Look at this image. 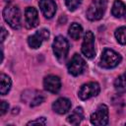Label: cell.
I'll list each match as a JSON object with an SVG mask.
<instances>
[{
	"label": "cell",
	"instance_id": "cell-1",
	"mask_svg": "<svg viewBox=\"0 0 126 126\" xmlns=\"http://www.w3.org/2000/svg\"><path fill=\"white\" fill-rule=\"evenodd\" d=\"M3 18L11 28L15 30L21 28V12L18 6L7 5L3 10Z\"/></svg>",
	"mask_w": 126,
	"mask_h": 126
},
{
	"label": "cell",
	"instance_id": "cell-2",
	"mask_svg": "<svg viewBox=\"0 0 126 126\" xmlns=\"http://www.w3.org/2000/svg\"><path fill=\"white\" fill-rule=\"evenodd\" d=\"M107 1L106 0H93L87 10V18L90 21L100 20L106 10Z\"/></svg>",
	"mask_w": 126,
	"mask_h": 126
},
{
	"label": "cell",
	"instance_id": "cell-3",
	"mask_svg": "<svg viewBox=\"0 0 126 126\" xmlns=\"http://www.w3.org/2000/svg\"><path fill=\"white\" fill-rule=\"evenodd\" d=\"M121 62V56L119 53L115 52L112 49H104L101 57H100V62L99 65L103 68L106 69H110V68H114L116 67L119 63Z\"/></svg>",
	"mask_w": 126,
	"mask_h": 126
},
{
	"label": "cell",
	"instance_id": "cell-4",
	"mask_svg": "<svg viewBox=\"0 0 126 126\" xmlns=\"http://www.w3.org/2000/svg\"><path fill=\"white\" fill-rule=\"evenodd\" d=\"M52 48L55 56L59 60H64L69 51V43L62 35H57L52 43Z\"/></svg>",
	"mask_w": 126,
	"mask_h": 126
},
{
	"label": "cell",
	"instance_id": "cell-5",
	"mask_svg": "<svg viewBox=\"0 0 126 126\" xmlns=\"http://www.w3.org/2000/svg\"><path fill=\"white\" fill-rule=\"evenodd\" d=\"M82 53L89 59H92L95 55L94 50V35L91 31H88L84 35V40L81 47Z\"/></svg>",
	"mask_w": 126,
	"mask_h": 126
},
{
	"label": "cell",
	"instance_id": "cell-6",
	"mask_svg": "<svg viewBox=\"0 0 126 126\" xmlns=\"http://www.w3.org/2000/svg\"><path fill=\"white\" fill-rule=\"evenodd\" d=\"M91 123L97 126H103L108 123V107L105 104H99L96 110L91 115Z\"/></svg>",
	"mask_w": 126,
	"mask_h": 126
},
{
	"label": "cell",
	"instance_id": "cell-7",
	"mask_svg": "<svg viewBox=\"0 0 126 126\" xmlns=\"http://www.w3.org/2000/svg\"><path fill=\"white\" fill-rule=\"evenodd\" d=\"M99 91H100V88L96 82H90L88 84H84L80 88L78 95L81 99L86 100V99H89L93 96L97 95Z\"/></svg>",
	"mask_w": 126,
	"mask_h": 126
},
{
	"label": "cell",
	"instance_id": "cell-8",
	"mask_svg": "<svg viewBox=\"0 0 126 126\" xmlns=\"http://www.w3.org/2000/svg\"><path fill=\"white\" fill-rule=\"evenodd\" d=\"M68 71L71 75L73 76H78L80 74H82L85 69H86V62L85 60L82 58L81 55L79 54H74L72 59L69 61L68 65H67Z\"/></svg>",
	"mask_w": 126,
	"mask_h": 126
},
{
	"label": "cell",
	"instance_id": "cell-9",
	"mask_svg": "<svg viewBox=\"0 0 126 126\" xmlns=\"http://www.w3.org/2000/svg\"><path fill=\"white\" fill-rule=\"evenodd\" d=\"M49 37V32L45 29H41L40 31H37L34 34L29 36L28 43L32 48H38L43 40H47Z\"/></svg>",
	"mask_w": 126,
	"mask_h": 126
},
{
	"label": "cell",
	"instance_id": "cell-10",
	"mask_svg": "<svg viewBox=\"0 0 126 126\" xmlns=\"http://www.w3.org/2000/svg\"><path fill=\"white\" fill-rule=\"evenodd\" d=\"M43 87L46 91H48L52 94L58 93L61 88L60 78L55 75H49V76L45 77L43 80Z\"/></svg>",
	"mask_w": 126,
	"mask_h": 126
},
{
	"label": "cell",
	"instance_id": "cell-11",
	"mask_svg": "<svg viewBox=\"0 0 126 126\" xmlns=\"http://www.w3.org/2000/svg\"><path fill=\"white\" fill-rule=\"evenodd\" d=\"M25 21H26V27L28 29L35 28L38 23V14L35 8L33 7H28L25 11Z\"/></svg>",
	"mask_w": 126,
	"mask_h": 126
},
{
	"label": "cell",
	"instance_id": "cell-12",
	"mask_svg": "<svg viewBox=\"0 0 126 126\" xmlns=\"http://www.w3.org/2000/svg\"><path fill=\"white\" fill-rule=\"evenodd\" d=\"M39 8L45 18L50 19L56 12V4L53 0H39Z\"/></svg>",
	"mask_w": 126,
	"mask_h": 126
},
{
	"label": "cell",
	"instance_id": "cell-13",
	"mask_svg": "<svg viewBox=\"0 0 126 126\" xmlns=\"http://www.w3.org/2000/svg\"><path fill=\"white\" fill-rule=\"evenodd\" d=\"M71 108V101L66 97H59L52 104V109L58 114H65Z\"/></svg>",
	"mask_w": 126,
	"mask_h": 126
},
{
	"label": "cell",
	"instance_id": "cell-14",
	"mask_svg": "<svg viewBox=\"0 0 126 126\" xmlns=\"http://www.w3.org/2000/svg\"><path fill=\"white\" fill-rule=\"evenodd\" d=\"M84 118V111L82 107H76L75 110L67 117V121L72 125H78Z\"/></svg>",
	"mask_w": 126,
	"mask_h": 126
},
{
	"label": "cell",
	"instance_id": "cell-15",
	"mask_svg": "<svg viewBox=\"0 0 126 126\" xmlns=\"http://www.w3.org/2000/svg\"><path fill=\"white\" fill-rule=\"evenodd\" d=\"M111 13L116 18H120V17L124 16L126 14V6H125V4L121 0H115L113 5H112Z\"/></svg>",
	"mask_w": 126,
	"mask_h": 126
},
{
	"label": "cell",
	"instance_id": "cell-16",
	"mask_svg": "<svg viewBox=\"0 0 126 126\" xmlns=\"http://www.w3.org/2000/svg\"><path fill=\"white\" fill-rule=\"evenodd\" d=\"M11 79L10 77H8L5 74H1L0 75V94L2 95H5L11 89Z\"/></svg>",
	"mask_w": 126,
	"mask_h": 126
},
{
	"label": "cell",
	"instance_id": "cell-17",
	"mask_svg": "<svg viewBox=\"0 0 126 126\" xmlns=\"http://www.w3.org/2000/svg\"><path fill=\"white\" fill-rule=\"evenodd\" d=\"M114 88L118 94L126 93V75H120L114 81Z\"/></svg>",
	"mask_w": 126,
	"mask_h": 126
},
{
	"label": "cell",
	"instance_id": "cell-18",
	"mask_svg": "<svg viewBox=\"0 0 126 126\" xmlns=\"http://www.w3.org/2000/svg\"><path fill=\"white\" fill-rule=\"evenodd\" d=\"M82 32H83V29L78 23H73L69 27V35L71 36V38H73L75 40H77L81 37Z\"/></svg>",
	"mask_w": 126,
	"mask_h": 126
},
{
	"label": "cell",
	"instance_id": "cell-19",
	"mask_svg": "<svg viewBox=\"0 0 126 126\" xmlns=\"http://www.w3.org/2000/svg\"><path fill=\"white\" fill-rule=\"evenodd\" d=\"M115 37L120 44H126V27H120L115 31Z\"/></svg>",
	"mask_w": 126,
	"mask_h": 126
},
{
	"label": "cell",
	"instance_id": "cell-20",
	"mask_svg": "<svg viewBox=\"0 0 126 126\" xmlns=\"http://www.w3.org/2000/svg\"><path fill=\"white\" fill-rule=\"evenodd\" d=\"M43 100H44L43 94H40V93H36V94L33 96V98L30 101V105L32 106V107H33V106H36V105L40 104L41 102H43Z\"/></svg>",
	"mask_w": 126,
	"mask_h": 126
},
{
	"label": "cell",
	"instance_id": "cell-21",
	"mask_svg": "<svg viewBox=\"0 0 126 126\" xmlns=\"http://www.w3.org/2000/svg\"><path fill=\"white\" fill-rule=\"evenodd\" d=\"M81 2H82V0H65V4L70 11L76 10L80 6Z\"/></svg>",
	"mask_w": 126,
	"mask_h": 126
},
{
	"label": "cell",
	"instance_id": "cell-22",
	"mask_svg": "<svg viewBox=\"0 0 126 126\" xmlns=\"http://www.w3.org/2000/svg\"><path fill=\"white\" fill-rule=\"evenodd\" d=\"M45 123H46L45 122V118L44 117H39L36 120H32V121L28 122L27 125H32V124H41V125H44Z\"/></svg>",
	"mask_w": 126,
	"mask_h": 126
},
{
	"label": "cell",
	"instance_id": "cell-23",
	"mask_svg": "<svg viewBox=\"0 0 126 126\" xmlns=\"http://www.w3.org/2000/svg\"><path fill=\"white\" fill-rule=\"evenodd\" d=\"M9 109V104L8 102H6L5 100L1 101V110H0V115H3L7 112V110Z\"/></svg>",
	"mask_w": 126,
	"mask_h": 126
},
{
	"label": "cell",
	"instance_id": "cell-24",
	"mask_svg": "<svg viewBox=\"0 0 126 126\" xmlns=\"http://www.w3.org/2000/svg\"><path fill=\"white\" fill-rule=\"evenodd\" d=\"M8 35V32L5 30V28H1V41L3 42L4 40H5V38H6V36Z\"/></svg>",
	"mask_w": 126,
	"mask_h": 126
},
{
	"label": "cell",
	"instance_id": "cell-25",
	"mask_svg": "<svg viewBox=\"0 0 126 126\" xmlns=\"http://www.w3.org/2000/svg\"><path fill=\"white\" fill-rule=\"evenodd\" d=\"M18 110H19V107H15L14 109H13V113L15 114V113H18Z\"/></svg>",
	"mask_w": 126,
	"mask_h": 126
}]
</instances>
